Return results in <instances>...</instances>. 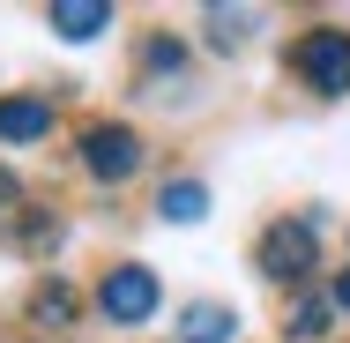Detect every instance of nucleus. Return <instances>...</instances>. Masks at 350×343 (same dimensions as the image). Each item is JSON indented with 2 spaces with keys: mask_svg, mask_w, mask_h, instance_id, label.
I'll return each mask as SVG.
<instances>
[{
  "mask_svg": "<svg viewBox=\"0 0 350 343\" xmlns=\"http://www.w3.org/2000/svg\"><path fill=\"white\" fill-rule=\"evenodd\" d=\"M231 329H239V306H224V298L179 306V343H231Z\"/></svg>",
  "mask_w": 350,
  "mask_h": 343,
  "instance_id": "obj_7",
  "label": "nucleus"
},
{
  "mask_svg": "<svg viewBox=\"0 0 350 343\" xmlns=\"http://www.w3.org/2000/svg\"><path fill=\"white\" fill-rule=\"evenodd\" d=\"M179 68H187V45H179V38H149V45H142V82L179 75Z\"/></svg>",
  "mask_w": 350,
  "mask_h": 343,
  "instance_id": "obj_12",
  "label": "nucleus"
},
{
  "mask_svg": "<svg viewBox=\"0 0 350 343\" xmlns=\"http://www.w3.org/2000/svg\"><path fill=\"white\" fill-rule=\"evenodd\" d=\"M328 306H336V314H350V269L336 276V283H328Z\"/></svg>",
  "mask_w": 350,
  "mask_h": 343,
  "instance_id": "obj_14",
  "label": "nucleus"
},
{
  "mask_svg": "<svg viewBox=\"0 0 350 343\" xmlns=\"http://www.w3.org/2000/svg\"><path fill=\"white\" fill-rule=\"evenodd\" d=\"M75 314H82V298H75V283H60V276H45V283L30 291V321H53V329H68Z\"/></svg>",
  "mask_w": 350,
  "mask_h": 343,
  "instance_id": "obj_10",
  "label": "nucleus"
},
{
  "mask_svg": "<svg viewBox=\"0 0 350 343\" xmlns=\"http://www.w3.org/2000/svg\"><path fill=\"white\" fill-rule=\"evenodd\" d=\"M254 269L269 276V283H306V276L321 269V246H313V216H283L261 231V246H254Z\"/></svg>",
  "mask_w": 350,
  "mask_h": 343,
  "instance_id": "obj_2",
  "label": "nucleus"
},
{
  "mask_svg": "<svg viewBox=\"0 0 350 343\" xmlns=\"http://www.w3.org/2000/svg\"><path fill=\"white\" fill-rule=\"evenodd\" d=\"M0 202H15V209H23V187H15V172H0Z\"/></svg>",
  "mask_w": 350,
  "mask_h": 343,
  "instance_id": "obj_15",
  "label": "nucleus"
},
{
  "mask_svg": "<svg viewBox=\"0 0 350 343\" xmlns=\"http://www.w3.org/2000/svg\"><path fill=\"white\" fill-rule=\"evenodd\" d=\"M328 298H298V314H291V329H283V343H321L328 336Z\"/></svg>",
  "mask_w": 350,
  "mask_h": 343,
  "instance_id": "obj_11",
  "label": "nucleus"
},
{
  "mask_svg": "<svg viewBox=\"0 0 350 343\" xmlns=\"http://www.w3.org/2000/svg\"><path fill=\"white\" fill-rule=\"evenodd\" d=\"M246 30H254V15H231V8H209V45H216V53H239V45H246Z\"/></svg>",
  "mask_w": 350,
  "mask_h": 343,
  "instance_id": "obj_13",
  "label": "nucleus"
},
{
  "mask_svg": "<svg viewBox=\"0 0 350 343\" xmlns=\"http://www.w3.org/2000/svg\"><path fill=\"white\" fill-rule=\"evenodd\" d=\"M53 135V97H38V90H15V97H0V142L8 149H23V142H45Z\"/></svg>",
  "mask_w": 350,
  "mask_h": 343,
  "instance_id": "obj_6",
  "label": "nucleus"
},
{
  "mask_svg": "<svg viewBox=\"0 0 350 343\" xmlns=\"http://www.w3.org/2000/svg\"><path fill=\"white\" fill-rule=\"evenodd\" d=\"M157 298H164V283H157V269H142V262H120V269H105V283H97V314L112 329H142L157 314Z\"/></svg>",
  "mask_w": 350,
  "mask_h": 343,
  "instance_id": "obj_3",
  "label": "nucleus"
},
{
  "mask_svg": "<svg viewBox=\"0 0 350 343\" xmlns=\"http://www.w3.org/2000/svg\"><path fill=\"white\" fill-rule=\"evenodd\" d=\"M0 246H8V254H23V262H53V246H60V216H53V209H38V202L8 209Z\"/></svg>",
  "mask_w": 350,
  "mask_h": 343,
  "instance_id": "obj_5",
  "label": "nucleus"
},
{
  "mask_svg": "<svg viewBox=\"0 0 350 343\" xmlns=\"http://www.w3.org/2000/svg\"><path fill=\"white\" fill-rule=\"evenodd\" d=\"M142 157H149L142 135H135V127H120V120H105V127H90V135H82V172H90V179H105V187L135 179Z\"/></svg>",
  "mask_w": 350,
  "mask_h": 343,
  "instance_id": "obj_4",
  "label": "nucleus"
},
{
  "mask_svg": "<svg viewBox=\"0 0 350 343\" xmlns=\"http://www.w3.org/2000/svg\"><path fill=\"white\" fill-rule=\"evenodd\" d=\"M45 23H53L68 45H90L97 30H112V8H105V0H53V8H45Z\"/></svg>",
  "mask_w": 350,
  "mask_h": 343,
  "instance_id": "obj_8",
  "label": "nucleus"
},
{
  "mask_svg": "<svg viewBox=\"0 0 350 343\" xmlns=\"http://www.w3.org/2000/svg\"><path fill=\"white\" fill-rule=\"evenodd\" d=\"M157 216H164V224H202V216H209V187H202V179H164V187H157Z\"/></svg>",
  "mask_w": 350,
  "mask_h": 343,
  "instance_id": "obj_9",
  "label": "nucleus"
},
{
  "mask_svg": "<svg viewBox=\"0 0 350 343\" xmlns=\"http://www.w3.org/2000/svg\"><path fill=\"white\" fill-rule=\"evenodd\" d=\"M291 68H298V82H306L313 97H343L350 90V30H336V23L306 30V38L291 45Z\"/></svg>",
  "mask_w": 350,
  "mask_h": 343,
  "instance_id": "obj_1",
  "label": "nucleus"
}]
</instances>
